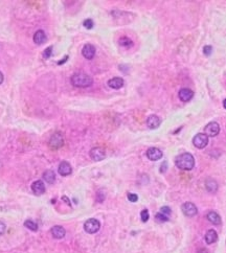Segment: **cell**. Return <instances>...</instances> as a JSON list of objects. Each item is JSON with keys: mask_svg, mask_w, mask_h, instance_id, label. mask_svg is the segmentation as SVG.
<instances>
[{"mask_svg": "<svg viewBox=\"0 0 226 253\" xmlns=\"http://www.w3.org/2000/svg\"><path fill=\"white\" fill-rule=\"evenodd\" d=\"M175 164L178 169H182V171H191L195 166V158L189 153H183V154L177 156Z\"/></svg>", "mask_w": 226, "mask_h": 253, "instance_id": "6da1fadb", "label": "cell"}, {"mask_svg": "<svg viewBox=\"0 0 226 253\" xmlns=\"http://www.w3.org/2000/svg\"><path fill=\"white\" fill-rule=\"evenodd\" d=\"M70 82L74 87H79V88L90 87L91 85L93 84L92 78H91L90 75H88L87 73H84V72L74 73V75L71 76Z\"/></svg>", "mask_w": 226, "mask_h": 253, "instance_id": "7a4b0ae2", "label": "cell"}, {"mask_svg": "<svg viewBox=\"0 0 226 253\" xmlns=\"http://www.w3.org/2000/svg\"><path fill=\"white\" fill-rule=\"evenodd\" d=\"M101 228V223L96 219H89L87 220L84 224V229L85 231L89 234L96 233Z\"/></svg>", "mask_w": 226, "mask_h": 253, "instance_id": "3957f363", "label": "cell"}, {"mask_svg": "<svg viewBox=\"0 0 226 253\" xmlns=\"http://www.w3.org/2000/svg\"><path fill=\"white\" fill-rule=\"evenodd\" d=\"M193 144L197 149H204L208 144V136L204 133H198L193 139Z\"/></svg>", "mask_w": 226, "mask_h": 253, "instance_id": "277c9868", "label": "cell"}, {"mask_svg": "<svg viewBox=\"0 0 226 253\" xmlns=\"http://www.w3.org/2000/svg\"><path fill=\"white\" fill-rule=\"evenodd\" d=\"M204 134L207 135L208 137H215L220 133V126L216 121H212L209 124H206V126L204 128Z\"/></svg>", "mask_w": 226, "mask_h": 253, "instance_id": "5b68a950", "label": "cell"}, {"mask_svg": "<svg viewBox=\"0 0 226 253\" xmlns=\"http://www.w3.org/2000/svg\"><path fill=\"white\" fill-rule=\"evenodd\" d=\"M181 210L183 212L184 216L187 217H194L198 214L197 206L192 202H185L181 206Z\"/></svg>", "mask_w": 226, "mask_h": 253, "instance_id": "8992f818", "label": "cell"}, {"mask_svg": "<svg viewBox=\"0 0 226 253\" xmlns=\"http://www.w3.org/2000/svg\"><path fill=\"white\" fill-rule=\"evenodd\" d=\"M64 144V138H63L61 133H54V135L51 136L50 140H49V146L54 149H59Z\"/></svg>", "mask_w": 226, "mask_h": 253, "instance_id": "52a82bcc", "label": "cell"}, {"mask_svg": "<svg viewBox=\"0 0 226 253\" xmlns=\"http://www.w3.org/2000/svg\"><path fill=\"white\" fill-rule=\"evenodd\" d=\"M90 157L93 161H102L106 158V152L102 148H93L90 151Z\"/></svg>", "mask_w": 226, "mask_h": 253, "instance_id": "ba28073f", "label": "cell"}, {"mask_svg": "<svg viewBox=\"0 0 226 253\" xmlns=\"http://www.w3.org/2000/svg\"><path fill=\"white\" fill-rule=\"evenodd\" d=\"M163 156L162 152L157 148H150L147 151V157L150 159L151 161H157L159 159H161Z\"/></svg>", "mask_w": 226, "mask_h": 253, "instance_id": "9c48e42d", "label": "cell"}, {"mask_svg": "<svg viewBox=\"0 0 226 253\" xmlns=\"http://www.w3.org/2000/svg\"><path fill=\"white\" fill-rule=\"evenodd\" d=\"M31 190L36 196H41L45 192V185L41 180H37L31 183Z\"/></svg>", "mask_w": 226, "mask_h": 253, "instance_id": "30bf717a", "label": "cell"}, {"mask_svg": "<svg viewBox=\"0 0 226 253\" xmlns=\"http://www.w3.org/2000/svg\"><path fill=\"white\" fill-rule=\"evenodd\" d=\"M82 54L84 56V58H86L87 60L93 59L95 56V47L92 44H85L84 47L82 49Z\"/></svg>", "mask_w": 226, "mask_h": 253, "instance_id": "8fae6325", "label": "cell"}, {"mask_svg": "<svg viewBox=\"0 0 226 253\" xmlns=\"http://www.w3.org/2000/svg\"><path fill=\"white\" fill-rule=\"evenodd\" d=\"M58 173H59L61 176L65 177V176H68L72 173V167L67 161H62L60 163L59 167H58Z\"/></svg>", "mask_w": 226, "mask_h": 253, "instance_id": "7c38bea8", "label": "cell"}, {"mask_svg": "<svg viewBox=\"0 0 226 253\" xmlns=\"http://www.w3.org/2000/svg\"><path fill=\"white\" fill-rule=\"evenodd\" d=\"M178 96H179V99H180L181 101L187 103V101H191V99H193V96H194V92H193L191 89H189V88H182V89H180V90H179Z\"/></svg>", "mask_w": 226, "mask_h": 253, "instance_id": "4fadbf2b", "label": "cell"}, {"mask_svg": "<svg viewBox=\"0 0 226 253\" xmlns=\"http://www.w3.org/2000/svg\"><path fill=\"white\" fill-rule=\"evenodd\" d=\"M161 124L160 118L157 115H150L147 119V126L150 128V129H157Z\"/></svg>", "mask_w": 226, "mask_h": 253, "instance_id": "5bb4252c", "label": "cell"}, {"mask_svg": "<svg viewBox=\"0 0 226 253\" xmlns=\"http://www.w3.org/2000/svg\"><path fill=\"white\" fill-rule=\"evenodd\" d=\"M51 234H52V236H54V239H63L64 236H65L66 234V231L65 229L62 227V226H59V225H56V226H54V227L51 228V230H50Z\"/></svg>", "mask_w": 226, "mask_h": 253, "instance_id": "9a60e30c", "label": "cell"}, {"mask_svg": "<svg viewBox=\"0 0 226 253\" xmlns=\"http://www.w3.org/2000/svg\"><path fill=\"white\" fill-rule=\"evenodd\" d=\"M205 242H206V244L208 245H212L214 244V243L217 242V239H218V233L216 232L214 229H209V230H207V232L205 233Z\"/></svg>", "mask_w": 226, "mask_h": 253, "instance_id": "2e32d148", "label": "cell"}, {"mask_svg": "<svg viewBox=\"0 0 226 253\" xmlns=\"http://www.w3.org/2000/svg\"><path fill=\"white\" fill-rule=\"evenodd\" d=\"M108 86L112 89H120L124 86V80L122 78H113L108 81Z\"/></svg>", "mask_w": 226, "mask_h": 253, "instance_id": "e0dca14e", "label": "cell"}, {"mask_svg": "<svg viewBox=\"0 0 226 253\" xmlns=\"http://www.w3.org/2000/svg\"><path fill=\"white\" fill-rule=\"evenodd\" d=\"M46 39H47V38H46L45 33H44L43 31H41V29H39V31H37L36 33H35L34 42L36 43V44H38V45L43 44V43L46 41Z\"/></svg>", "mask_w": 226, "mask_h": 253, "instance_id": "ac0fdd59", "label": "cell"}, {"mask_svg": "<svg viewBox=\"0 0 226 253\" xmlns=\"http://www.w3.org/2000/svg\"><path fill=\"white\" fill-rule=\"evenodd\" d=\"M205 188L207 189V191L212 192V194H215L216 191L218 190V183L216 180L212 179V178H208L205 181Z\"/></svg>", "mask_w": 226, "mask_h": 253, "instance_id": "d6986e66", "label": "cell"}, {"mask_svg": "<svg viewBox=\"0 0 226 253\" xmlns=\"http://www.w3.org/2000/svg\"><path fill=\"white\" fill-rule=\"evenodd\" d=\"M206 218L209 222L214 225H220L221 224V217L216 212V211H209L206 214Z\"/></svg>", "mask_w": 226, "mask_h": 253, "instance_id": "ffe728a7", "label": "cell"}, {"mask_svg": "<svg viewBox=\"0 0 226 253\" xmlns=\"http://www.w3.org/2000/svg\"><path fill=\"white\" fill-rule=\"evenodd\" d=\"M43 179L45 182H47L48 184H54V181H56V174H54V171L51 169H47L44 172L43 174Z\"/></svg>", "mask_w": 226, "mask_h": 253, "instance_id": "44dd1931", "label": "cell"}, {"mask_svg": "<svg viewBox=\"0 0 226 253\" xmlns=\"http://www.w3.org/2000/svg\"><path fill=\"white\" fill-rule=\"evenodd\" d=\"M118 43H119V45H120V46H123V47H126V48H129V47H131V46L133 45L132 40H131L130 38H128V37H122V38L119 39Z\"/></svg>", "mask_w": 226, "mask_h": 253, "instance_id": "7402d4cb", "label": "cell"}, {"mask_svg": "<svg viewBox=\"0 0 226 253\" xmlns=\"http://www.w3.org/2000/svg\"><path fill=\"white\" fill-rule=\"evenodd\" d=\"M24 226H25L27 229L31 231H37L38 230V225L37 223H35L34 221H31V220H26L25 222H24Z\"/></svg>", "mask_w": 226, "mask_h": 253, "instance_id": "603a6c76", "label": "cell"}, {"mask_svg": "<svg viewBox=\"0 0 226 253\" xmlns=\"http://www.w3.org/2000/svg\"><path fill=\"white\" fill-rule=\"evenodd\" d=\"M155 219H156V221H157V222H160V223H163V222H167V221H169V217L164 216V214H161V212L156 214Z\"/></svg>", "mask_w": 226, "mask_h": 253, "instance_id": "cb8c5ba5", "label": "cell"}, {"mask_svg": "<svg viewBox=\"0 0 226 253\" xmlns=\"http://www.w3.org/2000/svg\"><path fill=\"white\" fill-rule=\"evenodd\" d=\"M149 211H148V209H144V210L141 211L140 212V218H141V221L144 223L148 222V220H149Z\"/></svg>", "mask_w": 226, "mask_h": 253, "instance_id": "d4e9b609", "label": "cell"}, {"mask_svg": "<svg viewBox=\"0 0 226 253\" xmlns=\"http://www.w3.org/2000/svg\"><path fill=\"white\" fill-rule=\"evenodd\" d=\"M83 25H84V27H86L87 29H91V28L93 27V21L91 19H86L83 22Z\"/></svg>", "mask_w": 226, "mask_h": 253, "instance_id": "484cf974", "label": "cell"}, {"mask_svg": "<svg viewBox=\"0 0 226 253\" xmlns=\"http://www.w3.org/2000/svg\"><path fill=\"white\" fill-rule=\"evenodd\" d=\"M159 212H161V214H163L164 216L169 217L170 214H171V212H172V210H171V208L167 207V206H163V207L160 208V211H159Z\"/></svg>", "mask_w": 226, "mask_h": 253, "instance_id": "4316f807", "label": "cell"}, {"mask_svg": "<svg viewBox=\"0 0 226 253\" xmlns=\"http://www.w3.org/2000/svg\"><path fill=\"white\" fill-rule=\"evenodd\" d=\"M128 200L132 203H135V202H137V200H138V196H137L136 194L129 192V194H128Z\"/></svg>", "mask_w": 226, "mask_h": 253, "instance_id": "83f0119b", "label": "cell"}, {"mask_svg": "<svg viewBox=\"0 0 226 253\" xmlns=\"http://www.w3.org/2000/svg\"><path fill=\"white\" fill-rule=\"evenodd\" d=\"M51 51H52V47L49 46V47L46 48L45 50H44V52H43V56H44L45 59H48V58L51 56Z\"/></svg>", "mask_w": 226, "mask_h": 253, "instance_id": "f1b7e54d", "label": "cell"}, {"mask_svg": "<svg viewBox=\"0 0 226 253\" xmlns=\"http://www.w3.org/2000/svg\"><path fill=\"white\" fill-rule=\"evenodd\" d=\"M212 51V47L210 45H206L203 47V52L205 56H210Z\"/></svg>", "mask_w": 226, "mask_h": 253, "instance_id": "f546056e", "label": "cell"}, {"mask_svg": "<svg viewBox=\"0 0 226 253\" xmlns=\"http://www.w3.org/2000/svg\"><path fill=\"white\" fill-rule=\"evenodd\" d=\"M96 200H97L99 203H102L103 201L105 200V195L102 192V190L97 191V195H96Z\"/></svg>", "mask_w": 226, "mask_h": 253, "instance_id": "4dcf8cb0", "label": "cell"}, {"mask_svg": "<svg viewBox=\"0 0 226 253\" xmlns=\"http://www.w3.org/2000/svg\"><path fill=\"white\" fill-rule=\"evenodd\" d=\"M5 229H6L5 224L0 221V235H2V234L4 233V232H5Z\"/></svg>", "mask_w": 226, "mask_h": 253, "instance_id": "1f68e13d", "label": "cell"}, {"mask_svg": "<svg viewBox=\"0 0 226 253\" xmlns=\"http://www.w3.org/2000/svg\"><path fill=\"white\" fill-rule=\"evenodd\" d=\"M165 169H167V162H163L162 163V165L160 166V173H164L165 172Z\"/></svg>", "mask_w": 226, "mask_h": 253, "instance_id": "d6a6232c", "label": "cell"}, {"mask_svg": "<svg viewBox=\"0 0 226 253\" xmlns=\"http://www.w3.org/2000/svg\"><path fill=\"white\" fill-rule=\"evenodd\" d=\"M62 200H63V201H64V202L67 203L68 205H70V201H69V199H68V198L66 197V196H63V197H62Z\"/></svg>", "mask_w": 226, "mask_h": 253, "instance_id": "836d02e7", "label": "cell"}, {"mask_svg": "<svg viewBox=\"0 0 226 253\" xmlns=\"http://www.w3.org/2000/svg\"><path fill=\"white\" fill-rule=\"evenodd\" d=\"M3 79H4V78H3V74H2V72H1V71H0V85L2 84Z\"/></svg>", "mask_w": 226, "mask_h": 253, "instance_id": "e575fe53", "label": "cell"}, {"mask_svg": "<svg viewBox=\"0 0 226 253\" xmlns=\"http://www.w3.org/2000/svg\"><path fill=\"white\" fill-rule=\"evenodd\" d=\"M67 59H68V56H66L65 59H63V60H62V61H61V62H59V63H58V64H59V65L63 64V63H64V62H66V60H67Z\"/></svg>", "mask_w": 226, "mask_h": 253, "instance_id": "d590c367", "label": "cell"}, {"mask_svg": "<svg viewBox=\"0 0 226 253\" xmlns=\"http://www.w3.org/2000/svg\"><path fill=\"white\" fill-rule=\"evenodd\" d=\"M223 107H224V108H225V109H226V99H224V101H223Z\"/></svg>", "mask_w": 226, "mask_h": 253, "instance_id": "8d00e7d4", "label": "cell"}]
</instances>
